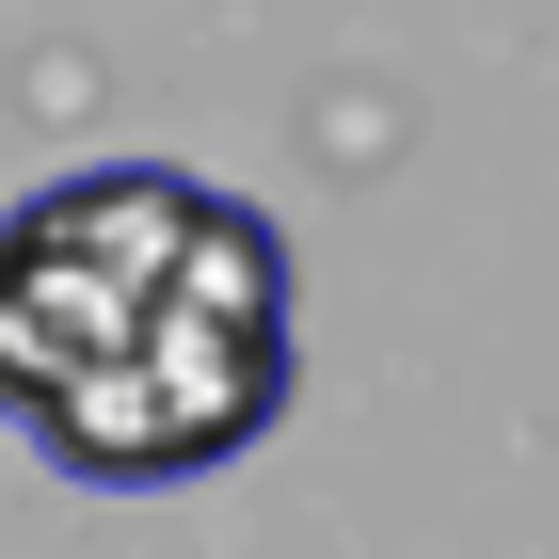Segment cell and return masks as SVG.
<instances>
[{"label": "cell", "mask_w": 559, "mask_h": 559, "mask_svg": "<svg viewBox=\"0 0 559 559\" xmlns=\"http://www.w3.org/2000/svg\"><path fill=\"white\" fill-rule=\"evenodd\" d=\"M0 416L96 496L240 464L288 416V240L176 160H81L0 209Z\"/></svg>", "instance_id": "obj_1"}]
</instances>
